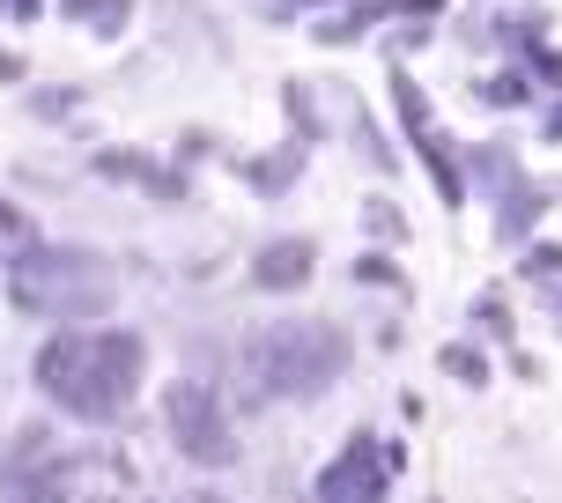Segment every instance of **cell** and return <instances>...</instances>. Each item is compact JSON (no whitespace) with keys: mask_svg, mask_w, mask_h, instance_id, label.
I'll use <instances>...</instances> for the list:
<instances>
[{"mask_svg":"<svg viewBox=\"0 0 562 503\" xmlns=\"http://www.w3.org/2000/svg\"><path fill=\"white\" fill-rule=\"evenodd\" d=\"M37 385H45V400L67 407V415L119 422L140 392V340L112 334V326H97V334H59V340L37 348Z\"/></svg>","mask_w":562,"mask_h":503,"instance_id":"cell-1","label":"cell"},{"mask_svg":"<svg viewBox=\"0 0 562 503\" xmlns=\"http://www.w3.org/2000/svg\"><path fill=\"white\" fill-rule=\"evenodd\" d=\"M348 370V340L318 318H274L245 340V378L259 400H311Z\"/></svg>","mask_w":562,"mask_h":503,"instance_id":"cell-2","label":"cell"},{"mask_svg":"<svg viewBox=\"0 0 562 503\" xmlns=\"http://www.w3.org/2000/svg\"><path fill=\"white\" fill-rule=\"evenodd\" d=\"M112 267L97 252H30L15 267V304L23 311H45V318H97L112 311Z\"/></svg>","mask_w":562,"mask_h":503,"instance_id":"cell-3","label":"cell"},{"mask_svg":"<svg viewBox=\"0 0 562 503\" xmlns=\"http://www.w3.org/2000/svg\"><path fill=\"white\" fill-rule=\"evenodd\" d=\"M164 422H170V437H178V451L200 459V467H223L229 451H237L223 400H215V385H200V378H178L164 392Z\"/></svg>","mask_w":562,"mask_h":503,"instance_id":"cell-4","label":"cell"},{"mask_svg":"<svg viewBox=\"0 0 562 503\" xmlns=\"http://www.w3.org/2000/svg\"><path fill=\"white\" fill-rule=\"evenodd\" d=\"M59 496H67V459H59L53 429L30 422L0 459V503H59Z\"/></svg>","mask_w":562,"mask_h":503,"instance_id":"cell-5","label":"cell"},{"mask_svg":"<svg viewBox=\"0 0 562 503\" xmlns=\"http://www.w3.org/2000/svg\"><path fill=\"white\" fill-rule=\"evenodd\" d=\"M318 503H385V451L370 445V437H356L318 474Z\"/></svg>","mask_w":562,"mask_h":503,"instance_id":"cell-6","label":"cell"},{"mask_svg":"<svg viewBox=\"0 0 562 503\" xmlns=\"http://www.w3.org/2000/svg\"><path fill=\"white\" fill-rule=\"evenodd\" d=\"M311 281V245L304 237H281V245L259 252V289H296Z\"/></svg>","mask_w":562,"mask_h":503,"instance_id":"cell-7","label":"cell"},{"mask_svg":"<svg viewBox=\"0 0 562 503\" xmlns=\"http://www.w3.org/2000/svg\"><path fill=\"white\" fill-rule=\"evenodd\" d=\"M134 0H67V15L75 23H89V30H119V15H126Z\"/></svg>","mask_w":562,"mask_h":503,"instance_id":"cell-8","label":"cell"},{"mask_svg":"<svg viewBox=\"0 0 562 503\" xmlns=\"http://www.w3.org/2000/svg\"><path fill=\"white\" fill-rule=\"evenodd\" d=\"M0 237H23V208L15 200H0Z\"/></svg>","mask_w":562,"mask_h":503,"instance_id":"cell-9","label":"cell"},{"mask_svg":"<svg viewBox=\"0 0 562 503\" xmlns=\"http://www.w3.org/2000/svg\"><path fill=\"white\" fill-rule=\"evenodd\" d=\"M193 503H223V496H193Z\"/></svg>","mask_w":562,"mask_h":503,"instance_id":"cell-10","label":"cell"}]
</instances>
